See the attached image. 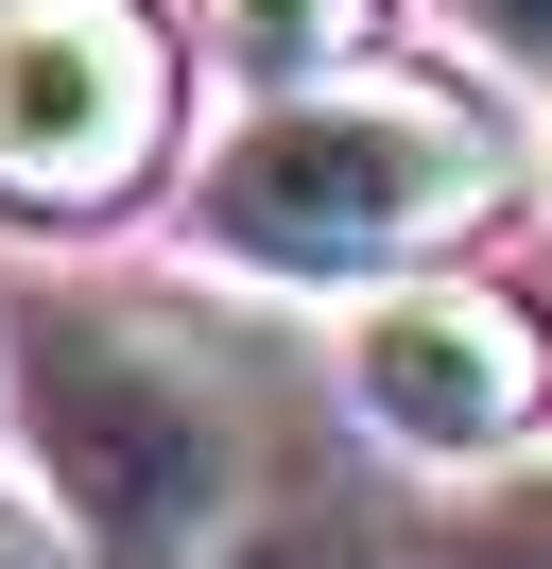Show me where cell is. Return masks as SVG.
I'll use <instances>...</instances> for the list:
<instances>
[{
  "instance_id": "cell-8",
  "label": "cell",
  "mask_w": 552,
  "mask_h": 569,
  "mask_svg": "<svg viewBox=\"0 0 552 569\" xmlns=\"http://www.w3.org/2000/svg\"><path fill=\"white\" fill-rule=\"evenodd\" d=\"M466 18H483L501 52H552V0H466Z\"/></svg>"
},
{
  "instance_id": "cell-4",
  "label": "cell",
  "mask_w": 552,
  "mask_h": 569,
  "mask_svg": "<svg viewBox=\"0 0 552 569\" xmlns=\"http://www.w3.org/2000/svg\"><path fill=\"white\" fill-rule=\"evenodd\" d=\"M345 397H363L397 449L432 466H483L552 415V328L518 311L501 277H397L363 328H345Z\"/></svg>"
},
{
  "instance_id": "cell-3",
  "label": "cell",
  "mask_w": 552,
  "mask_h": 569,
  "mask_svg": "<svg viewBox=\"0 0 552 569\" xmlns=\"http://www.w3.org/2000/svg\"><path fill=\"white\" fill-rule=\"evenodd\" d=\"M172 156V36L156 0H0V208L103 224Z\"/></svg>"
},
{
  "instance_id": "cell-9",
  "label": "cell",
  "mask_w": 552,
  "mask_h": 569,
  "mask_svg": "<svg viewBox=\"0 0 552 569\" xmlns=\"http://www.w3.org/2000/svg\"><path fill=\"white\" fill-rule=\"evenodd\" d=\"M0 569H52V535H34V518H18V500H0Z\"/></svg>"
},
{
  "instance_id": "cell-1",
  "label": "cell",
  "mask_w": 552,
  "mask_h": 569,
  "mask_svg": "<svg viewBox=\"0 0 552 569\" xmlns=\"http://www.w3.org/2000/svg\"><path fill=\"white\" fill-rule=\"evenodd\" d=\"M518 208V139L432 70H328V87H259L225 156H207L190 224L207 259L241 277H294V293H345V277H414L432 242Z\"/></svg>"
},
{
  "instance_id": "cell-6",
  "label": "cell",
  "mask_w": 552,
  "mask_h": 569,
  "mask_svg": "<svg viewBox=\"0 0 552 569\" xmlns=\"http://www.w3.org/2000/svg\"><path fill=\"white\" fill-rule=\"evenodd\" d=\"M397 569H552V466L501 483V500H466V518H432Z\"/></svg>"
},
{
  "instance_id": "cell-7",
  "label": "cell",
  "mask_w": 552,
  "mask_h": 569,
  "mask_svg": "<svg viewBox=\"0 0 552 569\" xmlns=\"http://www.w3.org/2000/svg\"><path fill=\"white\" fill-rule=\"evenodd\" d=\"M207 569H345V552H328V535H225Z\"/></svg>"
},
{
  "instance_id": "cell-5",
  "label": "cell",
  "mask_w": 552,
  "mask_h": 569,
  "mask_svg": "<svg viewBox=\"0 0 552 569\" xmlns=\"http://www.w3.org/2000/svg\"><path fill=\"white\" fill-rule=\"evenodd\" d=\"M207 36H225L241 87H328L379 52V0H207Z\"/></svg>"
},
{
  "instance_id": "cell-2",
  "label": "cell",
  "mask_w": 552,
  "mask_h": 569,
  "mask_svg": "<svg viewBox=\"0 0 552 569\" xmlns=\"http://www.w3.org/2000/svg\"><path fill=\"white\" fill-rule=\"evenodd\" d=\"M0 362H18V431L52 466V518L103 569H207L241 535L259 431H241V380L172 311H138V293H34Z\"/></svg>"
}]
</instances>
